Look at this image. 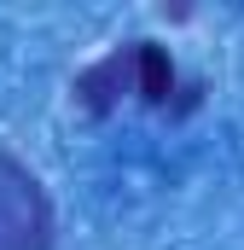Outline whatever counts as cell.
I'll return each mask as SVG.
<instances>
[{
  "label": "cell",
  "mask_w": 244,
  "mask_h": 250,
  "mask_svg": "<svg viewBox=\"0 0 244 250\" xmlns=\"http://www.w3.org/2000/svg\"><path fill=\"white\" fill-rule=\"evenodd\" d=\"M134 93L145 105H169V93H175V64L157 41H134Z\"/></svg>",
  "instance_id": "cell-3"
},
{
  "label": "cell",
  "mask_w": 244,
  "mask_h": 250,
  "mask_svg": "<svg viewBox=\"0 0 244 250\" xmlns=\"http://www.w3.org/2000/svg\"><path fill=\"white\" fill-rule=\"evenodd\" d=\"M0 250H53V204L12 151H0Z\"/></svg>",
  "instance_id": "cell-1"
},
{
  "label": "cell",
  "mask_w": 244,
  "mask_h": 250,
  "mask_svg": "<svg viewBox=\"0 0 244 250\" xmlns=\"http://www.w3.org/2000/svg\"><path fill=\"white\" fill-rule=\"evenodd\" d=\"M122 93H134V47H122V53H111V59H99L93 70L76 76V99H81L93 117H105Z\"/></svg>",
  "instance_id": "cell-2"
}]
</instances>
